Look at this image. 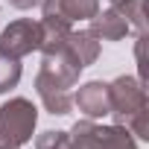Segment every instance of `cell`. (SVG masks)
<instances>
[{"label": "cell", "instance_id": "4fadbf2b", "mask_svg": "<svg viewBox=\"0 0 149 149\" xmlns=\"http://www.w3.org/2000/svg\"><path fill=\"white\" fill-rule=\"evenodd\" d=\"M108 3H111V6H117V9H120V6H123V3H129V0H108Z\"/></svg>", "mask_w": 149, "mask_h": 149}, {"label": "cell", "instance_id": "6da1fadb", "mask_svg": "<svg viewBox=\"0 0 149 149\" xmlns=\"http://www.w3.org/2000/svg\"><path fill=\"white\" fill-rule=\"evenodd\" d=\"M67 149H137V143L120 123L100 126L94 120H82L67 132Z\"/></svg>", "mask_w": 149, "mask_h": 149}, {"label": "cell", "instance_id": "7c38bea8", "mask_svg": "<svg viewBox=\"0 0 149 149\" xmlns=\"http://www.w3.org/2000/svg\"><path fill=\"white\" fill-rule=\"evenodd\" d=\"M9 3H12L15 9H32L35 3H41V0H9Z\"/></svg>", "mask_w": 149, "mask_h": 149}, {"label": "cell", "instance_id": "5bb4252c", "mask_svg": "<svg viewBox=\"0 0 149 149\" xmlns=\"http://www.w3.org/2000/svg\"><path fill=\"white\" fill-rule=\"evenodd\" d=\"M0 149H18V146H9V143H0Z\"/></svg>", "mask_w": 149, "mask_h": 149}, {"label": "cell", "instance_id": "30bf717a", "mask_svg": "<svg viewBox=\"0 0 149 149\" xmlns=\"http://www.w3.org/2000/svg\"><path fill=\"white\" fill-rule=\"evenodd\" d=\"M18 82H21V61L0 53V94L18 88Z\"/></svg>", "mask_w": 149, "mask_h": 149}, {"label": "cell", "instance_id": "ba28073f", "mask_svg": "<svg viewBox=\"0 0 149 149\" xmlns=\"http://www.w3.org/2000/svg\"><path fill=\"white\" fill-rule=\"evenodd\" d=\"M61 50L85 70L88 64L97 61V56H100V41H97L88 29H82V32H73V29H70L67 38H64V44H61Z\"/></svg>", "mask_w": 149, "mask_h": 149}, {"label": "cell", "instance_id": "5b68a950", "mask_svg": "<svg viewBox=\"0 0 149 149\" xmlns=\"http://www.w3.org/2000/svg\"><path fill=\"white\" fill-rule=\"evenodd\" d=\"M70 88L73 85L56 79L47 70H38V76H35V91H38V97H41V102H44V108L50 114H70V108H73Z\"/></svg>", "mask_w": 149, "mask_h": 149}, {"label": "cell", "instance_id": "8992f818", "mask_svg": "<svg viewBox=\"0 0 149 149\" xmlns=\"http://www.w3.org/2000/svg\"><path fill=\"white\" fill-rule=\"evenodd\" d=\"M73 105H76L88 120H97V117H105L111 114V102H108V85L105 82H85L76 97H73Z\"/></svg>", "mask_w": 149, "mask_h": 149}, {"label": "cell", "instance_id": "52a82bcc", "mask_svg": "<svg viewBox=\"0 0 149 149\" xmlns=\"http://www.w3.org/2000/svg\"><path fill=\"white\" fill-rule=\"evenodd\" d=\"M129 21H126V15L117 9V6H111V9H105V12H97L94 18H91V35L94 38H102V41H120V38H126L129 35Z\"/></svg>", "mask_w": 149, "mask_h": 149}, {"label": "cell", "instance_id": "8fae6325", "mask_svg": "<svg viewBox=\"0 0 149 149\" xmlns=\"http://www.w3.org/2000/svg\"><path fill=\"white\" fill-rule=\"evenodd\" d=\"M35 149H67V132H44L35 140Z\"/></svg>", "mask_w": 149, "mask_h": 149}, {"label": "cell", "instance_id": "277c9868", "mask_svg": "<svg viewBox=\"0 0 149 149\" xmlns=\"http://www.w3.org/2000/svg\"><path fill=\"white\" fill-rule=\"evenodd\" d=\"M38 47H41V26L32 18L12 21L0 32V53H6L12 58H24V56H29Z\"/></svg>", "mask_w": 149, "mask_h": 149}, {"label": "cell", "instance_id": "7a4b0ae2", "mask_svg": "<svg viewBox=\"0 0 149 149\" xmlns=\"http://www.w3.org/2000/svg\"><path fill=\"white\" fill-rule=\"evenodd\" d=\"M35 123H38V108L29 100L15 97L3 102L0 105V143H9V146L29 143L35 134Z\"/></svg>", "mask_w": 149, "mask_h": 149}, {"label": "cell", "instance_id": "9c48e42d", "mask_svg": "<svg viewBox=\"0 0 149 149\" xmlns=\"http://www.w3.org/2000/svg\"><path fill=\"white\" fill-rule=\"evenodd\" d=\"M56 6L73 24V21H91L100 12V0H56Z\"/></svg>", "mask_w": 149, "mask_h": 149}, {"label": "cell", "instance_id": "3957f363", "mask_svg": "<svg viewBox=\"0 0 149 149\" xmlns=\"http://www.w3.org/2000/svg\"><path fill=\"white\" fill-rule=\"evenodd\" d=\"M108 102H111V114L123 123L126 117L137 114V111H146L149 108V100H146V88L140 79L134 76H120L108 85Z\"/></svg>", "mask_w": 149, "mask_h": 149}]
</instances>
